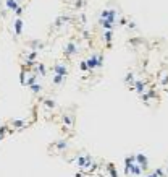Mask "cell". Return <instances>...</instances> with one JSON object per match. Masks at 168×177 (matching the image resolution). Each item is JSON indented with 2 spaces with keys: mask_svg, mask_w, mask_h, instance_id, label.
I'll return each mask as SVG.
<instances>
[{
  "mask_svg": "<svg viewBox=\"0 0 168 177\" xmlns=\"http://www.w3.org/2000/svg\"><path fill=\"white\" fill-rule=\"evenodd\" d=\"M54 71L57 73V75H63V76L68 75V68H66L65 65H62V63H57V65L54 67Z\"/></svg>",
  "mask_w": 168,
  "mask_h": 177,
  "instance_id": "1",
  "label": "cell"
},
{
  "mask_svg": "<svg viewBox=\"0 0 168 177\" xmlns=\"http://www.w3.org/2000/svg\"><path fill=\"white\" fill-rule=\"evenodd\" d=\"M136 162H138V164H139L141 167H142V169H146V167H147V158L144 156L142 153L136 154Z\"/></svg>",
  "mask_w": 168,
  "mask_h": 177,
  "instance_id": "2",
  "label": "cell"
},
{
  "mask_svg": "<svg viewBox=\"0 0 168 177\" xmlns=\"http://www.w3.org/2000/svg\"><path fill=\"white\" fill-rule=\"evenodd\" d=\"M76 52H78V47H76V42H74V41H71V42H69L68 46H66V54H68V55H74Z\"/></svg>",
  "mask_w": 168,
  "mask_h": 177,
  "instance_id": "3",
  "label": "cell"
},
{
  "mask_svg": "<svg viewBox=\"0 0 168 177\" xmlns=\"http://www.w3.org/2000/svg\"><path fill=\"white\" fill-rule=\"evenodd\" d=\"M21 33H23V21H21V18H16V21H15V34L20 36Z\"/></svg>",
  "mask_w": 168,
  "mask_h": 177,
  "instance_id": "4",
  "label": "cell"
},
{
  "mask_svg": "<svg viewBox=\"0 0 168 177\" xmlns=\"http://www.w3.org/2000/svg\"><path fill=\"white\" fill-rule=\"evenodd\" d=\"M7 8H10V10H16L18 7H20V2L18 0H7Z\"/></svg>",
  "mask_w": 168,
  "mask_h": 177,
  "instance_id": "5",
  "label": "cell"
},
{
  "mask_svg": "<svg viewBox=\"0 0 168 177\" xmlns=\"http://www.w3.org/2000/svg\"><path fill=\"white\" fill-rule=\"evenodd\" d=\"M42 102H44V106L47 107V109H54V107L57 106V104H55V101H54V99H50V98H45Z\"/></svg>",
  "mask_w": 168,
  "mask_h": 177,
  "instance_id": "6",
  "label": "cell"
},
{
  "mask_svg": "<svg viewBox=\"0 0 168 177\" xmlns=\"http://www.w3.org/2000/svg\"><path fill=\"white\" fill-rule=\"evenodd\" d=\"M104 37H105V41H107V44H108V46H112V37H113V33H112V29L105 31Z\"/></svg>",
  "mask_w": 168,
  "mask_h": 177,
  "instance_id": "7",
  "label": "cell"
},
{
  "mask_svg": "<svg viewBox=\"0 0 168 177\" xmlns=\"http://www.w3.org/2000/svg\"><path fill=\"white\" fill-rule=\"evenodd\" d=\"M29 88H31V91L34 93V94H39V93H40V90H42V86H40L39 83H34V85H31Z\"/></svg>",
  "mask_w": 168,
  "mask_h": 177,
  "instance_id": "8",
  "label": "cell"
},
{
  "mask_svg": "<svg viewBox=\"0 0 168 177\" xmlns=\"http://www.w3.org/2000/svg\"><path fill=\"white\" fill-rule=\"evenodd\" d=\"M63 80H65L63 75H57V73H55V76H54V85H62V83H63Z\"/></svg>",
  "mask_w": 168,
  "mask_h": 177,
  "instance_id": "9",
  "label": "cell"
},
{
  "mask_svg": "<svg viewBox=\"0 0 168 177\" xmlns=\"http://www.w3.org/2000/svg\"><path fill=\"white\" fill-rule=\"evenodd\" d=\"M34 83H37V75H31L26 80V86H31V85H34Z\"/></svg>",
  "mask_w": 168,
  "mask_h": 177,
  "instance_id": "10",
  "label": "cell"
},
{
  "mask_svg": "<svg viewBox=\"0 0 168 177\" xmlns=\"http://www.w3.org/2000/svg\"><path fill=\"white\" fill-rule=\"evenodd\" d=\"M37 71H39L40 76H45V75H47V68H45L42 63H39V65H37Z\"/></svg>",
  "mask_w": 168,
  "mask_h": 177,
  "instance_id": "11",
  "label": "cell"
},
{
  "mask_svg": "<svg viewBox=\"0 0 168 177\" xmlns=\"http://www.w3.org/2000/svg\"><path fill=\"white\" fill-rule=\"evenodd\" d=\"M63 122L68 127H71V125H73V116H71V117H69V116H63Z\"/></svg>",
  "mask_w": 168,
  "mask_h": 177,
  "instance_id": "12",
  "label": "cell"
},
{
  "mask_svg": "<svg viewBox=\"0 0 168 177\" xmlns=\"http://www.w3.org/2000/svg\"><path fill=\"white\" fill-rule=\"evenodd\" d=\"M107 169H108V172L112 174V177H118V174H116V171H115L113 164H108V166H107Z\"/></svg>",
  "mask_w": 168,
  "mask_h": 177,
  "instance_id": "13",
  "label": "cell"
},
{
  "mask_svg": "<svg viewBox=\"0 0 168 177\" xmlns=\"http://www.w3.org/2000/svg\"><path fill=\"white\" fill-rule=\"evenodd\" d=\"M79 68H81V70H83V71L89 70V65H87V62H86V60H83V62H81V63H79Z\"/></svg>",
  "mask_w": 168,
  "mask_h": 177,
  "instance_id": "14",
  "label": "cell"
},
{
  "mask_svg": "<svg viewBox=\"0 0 168 177\" xmlns=\"http://www.w3.org/2000/svg\"><path fill=\"white\" fill-rule=\"evenodd\" d=\"M13 125H15V127H20V128H21V127L26 125V122H24V120H15V122H13Z\"/></svg>",
  "mask_w": 168,
  "mask_h": 177,
  "instance_id": "15",
  "label": "cell"
},
{
  "mask_svg": "<svg viewBox=\"0 0 168 177\" xmlns=\"http://www.w3.org/2000/svg\"><path fill=\"white\" fill-rule=\"evenodd\" d=\"M57 148H58V150H65V148H66V142H58L57 143Z\"/></svg>",
  "mask_w": 168,
  "mask_h": 177,
  "instance_id": "16",
  "label": "cell"
},
{
  "mask_svg": "<svg viewBox=\"0 0 168 177\" xmlns=\"http://www.w3.org/2000/svg\"><path fill=\"white\" fill-rule=\"evenodd\" d=\"M15 15L18 16V18L23 15V7H18V8H16V10H15Z\"/></svg>",
  "mask_w": 168,
  "mask_h": 177,
  "instance_id": "17",
  "label": "cell"
},
{
  "mask_svg": "<svg viewBox=\"0 0 168 177\" xmlns=\"http://www.w3.org/2000/svg\"><path fill=\"white\" fill-rule=\"evenodd\" d=\"M84 3H86V2H83V0H76V3H74V8H81Z\"/></svg>",
  "mask_w": 168,
  "mask_h": 177,
  "instance_id": "18",
  "label": "cell"
},
{
  "mask_svg": "<svg viewBox=\"0 0 168 177\" xmlns=\"http://www.w3.org/2000/svg\"><path fill=\"white\" fill-rule=\"evenodd\" d=\"M133 78H134V76H133V73H128V76L124 78V81H126V83H131V81H134Z\"/></svg>",
  "mask_w": 168,
  "mask_h": 177,
  "instance_id": "19",
  "label": "cell"
},
{
  "mask_svg": "<svg viewBox=\"0 0 168 177\" xmlns=\"http://www.w3.org/2000/svg\"><path fill=\"white\" fill-rule=\"evenodd\" d=\"M5 130H7V125L0 127V137H2V138H3V135H5Z\"/></svg>",
  "mask_w": 168,
  "mask_h": 177,
  "instance_id": "20",
  "label": "cell"
},
{
  "mask_svg": "<svg viewBox=\"0 0 168 177\" xmlns=\"http://www.w3.org/2000/svg\"><path fill=\"white\" fill-rule=\"evenodd\" d=\"M0 142H2V137H0Z\"/></svg>",
  "mask_w": 168,
  "mask_h": 177,
  "instance_id": "21",
  "label": "cell"
}]
</instances>
